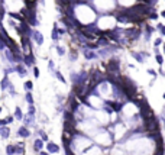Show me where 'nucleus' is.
<instances>
[{
	"instance_id": "29",
	"label": "nucleus",
	"mask_w": 165,
	"mask_h": 155,
	"mask_svg": "<svg viewBox=\"0 0 165 155\" xmlns=\"http://www.w3.org/2000/svg\"><path fill=\"white\" fill-rule=\"evenodd\" d=\"M33 113H35V107L31 104V106H29V115H33Z\"/></svg>"
},
{
	"instance_id": "24",
	"label": "nucleus",
	"mask_w": 165,
	"mask_h": 155,
	"mask_svg": "<svg viewBox=\"0 0 165 155\" xmlns=\"http://www.w3.org/2000/svg\"><path fill=\"white\" fill-rule=\"evenodd\" d=\"M85 29H88L90 32H99L97 29H96V28H94V25H90V26H87Z\"/></svg>"
},
{
	"instance_id": "17",
	"label": "nucleus",
	"mask_w": 165,
	"mask_h": 155,
	"mask_svg": "<svg viewBox=\"0 0 165 155\" xmlns=\"http://www.w3.org/2000/svg\"><path fill=\"white\" fill-rule=\"evenodd\" d=\"M25 99H26V102H28L29 104H33V97H32L31 93H26V97H25Z\"/></svg>"
},
{
	"instance_id": "37",
	"label": "nucleus",
	"mask_w": 165,
	"mask_h": 155,
	"mask_svg": "<svg viewBox=\"0 0 165 155\" xmlns=\"http://www.w3.org/2000/svg\"><path fill=\"white\" fill-rule=\"evenodd\" d=\"M164 99H165V93H164Z\"/></svg>"
},
{
	"instance_id": "15",
	"label": "nucleus",
	"mask_w": 165,
	"mask_h": 155,
	"mask_svg": "<svg viewBox=\"0 0 165 155\" xmlns=\"http://www.w3.org/2000/svg\"><path fill=\"white\" fill-rule=\"evenodd\" d=\"M6 152L9 155H12V154H15V145H9L7 148H6Z\"/></svg>"
},
{
	"instance_id": "32",
	"label": "nucleus",
	"mask_w": 165,
	"mask_h": 155,
	"mask_svg": "<svg viewBox=\"0 0 165 155\" xmlns=\"http://www.w3.org/2000/svg\"><path fill=\"white\" fill-rule=\"evenodd\" d=\"M48 67H49V70L52 71V70H54V62H52V61H49V64H48Z\"/></svg>"
},
{
	"instance_id": "30",
	"label": "nucleus",
	"mask_w": 165,
	"mask_h": 155,
	"mask_svg": "<svg viewBox=\"0 0 165 155\" xmlns=\"http://www.w3.org/2000/svg\"><path fill=\"white\" fill-rule=\"evenodd\" d=\"M104 110H106L107 113H112V112H113V110H112V107H109L107 104H106V107H104Z\"/></svg>"
},
{
	"instance_id": "3",
	"label": "nucleus",
	"mask_w": 165,
	"mask_h": 155,
	"mask_svg": "<svg viewBox=\"0 0 165 155\" xmlns=\"http://www.w3.org/2000/svg\"><path fill=\"white\" fill-rule=\"evenodd\" d=\"M32 36H33V39H35V42H36L38 45H42V44H44V36H42V33H41V32L33 31L32 32Z\"/></svg>"
},
{
	"instance_id": "12",
	"label": "nucleus",
	"mask_w": 165,
	"mask_h": 155,
	"mask_svg": "<svg viewBox=\"0 0 165 155\" xmlns=\"http://www.w3.org/2000/svg\"><path fill=\"white\" fill-rule=\"evenodd\" d=\"M16 71L19 73V76H20V77H25V76H26V70H25V67H22L20 64L16 67Z\"/></svg>"
},
{
	"instance_id": "11",
	"label": "nucleus",
	"mask_w": 165,
	"mask_h": 155,
	"mask_svg": "<svg viewBox=\"0 0 165 155\" xmlns=\"http://www.w3.org/2000/svg\"><path fill=\"white\" fill-rule=\"evenodd\" d=\"M143 55L146 57V54H139V52H133L132 51V57H135L139 62H143Z\"/></svg>"
},
{
	"instance_id": "33",
	"label": "nucleus",
	"mask_w": 165,
	"mask_h": 155,
	"mask_svg": "<svg viewBox=\"0 0 165 155\" xmlns=\"http://www.w3.org/2000/svg\"><path fill=\"white\" fill-rule=\"evenodd\" d=\"M41 136H42V139H44V141H47V139H48V136H47V135H45L44 132H41Z\"/></svg>"
},
{
	"instance_id": "25",
	"label": "nucleus",
	"mask_w": 165,
	"mask_h": 155,
	"mask_svg": "<svg viewBox=\"0 0 165 155\" xmlns=\"http://www.w3.org/2000/svg\"><path fill=\"white\" fill-rule=\"evenodd\" d=\"M153 44H155V47H158V45H161V44H162V39H161V38H158V39H155V42H153Z\"/></svg>"
},
{
	"instance_id": "1",
	"label": "nucleus",
	"mask_w": 165,
	"mask_h": 155,
	"mask_svg": "<svg viewBox=\"0 0 165 155\" xmlns=\"http://www.w3.org/2000/svg\"><path fill=\"white\" fill-rule=\"evenodd\" d=\"M141 116L143 117V120H148L151 117H153L152 110L148 106V103H145V102H141Z\"/></svg>"
},
{
	"instance_id": "14",
	"label": "nucleus",
	"mask_w": 165,
	"mask_h": 155,
	"mask_svg": "<svg viewBox=\"0 0 165 155\" xmlns=\"http://www.w3.org/2000/svg\"><path fill=\"white\" fill-rule=\"evenodd\" d=\"M52 39H54V41H58V39H59V38H58V26H57V25L54 26V31H52Z\"/></svg>"
},
{
	"instance_id": "31",
	"label": "nucleus",
	"mask_w": 165,
	"mask_h": 155,
	"mask_svg": "<svg viewBox=\"0 0 165 155\" xmlns=\"http://www.w3.org/2000/svg\"><path fill=\"white\" fill-rule=\"evenodd\" d=\"M148 73H149V74H151V76H153V77L156 76V71H155V70H149Z\"/></svg>"
},
{
	"instance_id": "8",
	"label": "nucleus",
	"mask_w": 165,
	"mask_h": 155,
	"mask_svg": "<svg viewBox=\"0 0 165 155\" xmlns=\"http://www.w3.org/2000/svg\"><path fill=\"white\" fill-rule=\"evenodd\" d=\"M9 133H10V132H9V128H6V126L0 128V136H1L3 139H4V138H7V136H9Z\"/></svg>"
},
{
	"instance_id": "19",
	"label": "nucleus",
	"mask_w": 165,
	"mask_h": 155,
	"mask_svg": "<svg viewBox=\"0 0 165 155\" xmlns=\"http://www.w3.org/2000/svg\"><path fill=\"white\" fill-rule=\"evenodd\" d=\"M156 28H158V29H159V32H161V33L165 36V25H162V23H158V25H156Z\"/></svg>"
},
{
	"instance_id": "22",
	"label": "nucleus",
	"mask_w": 165,
	"mask_h": 155,
	"mask_svg": "<svg viewBox=\"0 0 165 155\" xmlns=\"http://www.w3.org/2000/svg\"><path fill=\"white\" fill-rule=\"evenodd\" d=\"M15 116H16L17 119H22V110H20L19 107H17L16 112H15Z\"/></svg>"
},
{
	"instance_id": "28",
	"label": "nucleus",
	"mask_w": 165,
	"mask_h": 155,
	"mask_svg": "<svg viewBox=\"0 0 165 155\" xmlns=\"http://www.w3.org/2000/svg\"><path fill=\"white\" fill-rule=\"evenodd\" d=\"M149 17H151V19H156L158 15H156V13H153V12H151V13H149Z\"/></svg>"
},
{
	"instance_id": "20",
	"label": "nucleus",
	"mask_w": 165,
	"mask_h": 155,
	"mask_svg": "<svg viewBox=\"0 0 165 155\" xmlns=\"http://www.w3.org/2000/svg\"><path fill=\"white\" fill-rule=\"evenodd\" d=\"M156 55V62L159 64V65H162V62H164V58H162V55H159V54H155Z\"/></svg>"
},
{
	"instance_id": "13",
	"label": "nucleus",
	"mask_w": 165,
	"mask_h": 155,
	"mask_svg": "<svg viewBox=\"0 0 165 155\" xmlns=\"http://www.w3.org/2000/svg\"><path fill=\"white\" fill-rule=\"evenodd\" d=\"M85 58H88V60H93V58H96V54L94 52H91L90 49H85Z\"/></svg>"
},
{
	"instance_id": "27",
	"label": "nucleus",
	"mask_w": 165,
	"mask_h": 155,
	"mask_svg": "<svg viewBox=\"0 0 165 155\" xmlns=\"http://www.w3.org/2000/svg\"><path fill=\"white\" fill-rule=\"evenodd\" d=\"M33 74H35V77H39V70H38L36 67L33 68Z\"/></svg>"
},
{
	"instance_id": "4",
	"label": "nucleus",
	"mask_w": 165,
	"mask_h": 155,
	"mask_svg": "<svg viewBox=\"0 0 165 155\" xmlns=\"http://www.w3.org/2000/svg\"><path fill=\"white\" fill-rule=\"evenodd\" d=\"M117 70H119V61L112 60L109 62V73H117Z\"/></svg>"
},
{
	"instance_id": "2",
	"label": "nucleus",
	"mask_w": 165,
	"mask_h": 155,
	"mask_svg": "<svg viewBox=\"0 0 165 155\" xmlns=\"http://www.w3.org/2000/svg\"><path fill=\"white\" fill-rule=\"evenodd\" d=\"M64 130H65L67 133H71V135L77 133V132H75V122L65 120V122H64Z\"/></svg>"
},
{
	"instance_id": "7",
	"label": "nucleus",
	"mask_w": 165,
	"mask_h": 155,
	"mask_svg": "<svg viewBox=\"0 0 165 155\" xmlns=\"http://www.w3.org/2000/svg\"><path fill=\"white\" fill-rule=\"evenodd\" d=\"M17 135H19V136H22V138H28L31 133H29V130H28V129L23 126V128H20V129L17 130Z\"/></svg>"
},
{
	"instance_id": "6",
	"label": "nucleus",
	"mask_w": 165,
	"mask_h": 155,
	"mask_svg": "<svg viewBox=\"0 0 165 155\" xmlns=\"http://www.w3.org/2000/svg\"><path fill=\"white\" fill-rule=\"evenodd\" d=\"M106 104L110 106L113 112H120V109H122V104H120V103H116V102H107Z\"/></svg>"
},
{
	"instance_id": "38",
	"label": "nucleus",
	"mask_w": 165,
	"mask_h": 155,
	"mask_svg": "<svg viewBox=\"0 0 165 155\" xmlns=\"http://www.w3.org/2000/svg\"><path fill=\"white\" fill-rule=\"evenodd\" d=\"M0 112H1V109H0Z\"/></svg>"
},
{
	"instance_id": "34",
	"label": "nucleus",
	"mask_w": 165,
	"mask_h": 155,
	"mask_svg": "<svg viewBox=\"0 0 165 155\" xmlns=\"http://www.w3.org/2000/svg\"><path fill=\"white\" fill-rule=\"evenodd\" d=\"M39 155H48V154H47V152H41Z\"/></svg>"
},
{
	"instance_id": "18",
	"label": "nucleus",
	"mask_w": 165,
	"mask_h": 155,
	"mask_svg": "<svg viewBox=\"0 0 165 155\" xmlns=\"http://www.w3.org/2000/svg\"><path fill=\"white\" fill-rule=\"evenodd\" d=\"M71 109H72V112H75V110L78 109V103H77V102H75L74 99L71 100Z\"/></svg>"
},
{
	"instance_id": "9",
	"label": "nucleus",
	"mask_w": 165,
	"mask_h": 155,
	"mask_svg": "<svg viewBox=\"0 0 165 155\" xmlns=\"http://www.w3.org/2000/svg\"><path fill=\"white\" fill-rule=\"evenodd\" d=\"M42 146H44V142H42L41 139L35 141V143H33V149H35V151H41V149H42Z\"/></svg>"
},
{
	"instance_id": "39",
	"label": "nucleus",
	"mask_w": 165,
	"mask_h": 155,
	"mask_svg": "<svg viewBox=\"0 0 165 155\" xmlns=\"http://www.w3.org/2000/svg\"><path fill=\"white\" fill-rule=\"evenodd\" d=\"M67 1H70V0H67Z\"/></svg>"
},
{
	"instance_id": "16",
	"label": "nucleus",
	"mask_w": 165,
	"mask_h": 155,
	"mask_svg": "<svg viewBox=\"0 0 165 155\" xmlns=\"http://www.w3.org/2000/svg\"><path fill=\"white\" fill-rule=\"evenodd\" d=\"M10 17H13V19H17V20H20V22H23L25 19H23V16L17 15V13H10Z\"/></svg>"
},
{
	"instance_id": "26",
	"label": "nucleus",
	"mask_w": 165,
	"mask_h": 155,
	"mask_svg": "<svg viewBox=\"0 0 165 155\" xmlns=\"http://www.w3.org/2000/svg\"><path fill=\"white\" fill-rule=\"evenodd\" d=\"M57 51H58V54H59V55H64V48L57 47Z\"/></svg>"
},
{
	"instance_id": "21",
	"label": "nucleus",
	"mask_w": 165,
	"mask_h": 155,
	"mask_svg": "<svg viewBox=\"0 0 165 155\" xmlns=\"http://www.w3.org/2000/svg\"><path fill=\"white\" fill-rule=\"evenodd\" d=\"M32 87H33L32 81H26V83H25V89H26V90H32Z\"/></svg>"
},
{
	"instance_id": "23",
	"label": "nucleus",
	"mask_w": 165,
	"mask_h": 155,
	"mask_svg": "<svg viewBox=\"0 0 165 155\" xmlns=\"http://www.w3.org/2000/svg\"><path fill=\"white\" fill-rule=\"evenodd\" d=\"M55 76H57V77H58V80H59V81H62V83H64V81H65V80H64V77H62V76H61V73H59V71H55Z\"/></svg>"
},
{
	"instance_id": "10",
	"label": "nucleus",
	"mask_w": 165,
	"mask_h": 155,
	"mask_svg": "<svg viewBox=\"0 0 165 155\" xmlns=\"http://www.w3.org/2000/svg\"><path fill=\"white\" fill-rule=\"evenodd\" d=\"M48 152H58L59 151V146L58 145H55V143H48Z\"/></svg>"
},
{
	"instance_id": "35",
	"label": "nucleus",
	"mask_w": 165,
	"mask_h": 155,
	"mask_svg": "<svg viewBox=\"0 0 165 155\" xmlns=\"http://www.w3.org/2000/svg\"><path fill=\"white\" fill-rule=\"evenodd\" d=\"M162 17H165V10H164V12H162Z\"/></svg>"
},
{
	"instance_id": "5",
	"label": "nucleus",
	"mask_w": 165,
	"mask_h": 155,
	"mask_svg": "<svg viewBox=\"0 0 165 155\" xmlns=\"http://www.w3.org/2000/svg\"><path fill=\"white\" fill-rule=\"evenodd\" d=\"M23 61H25V64H26V65L32 67L33 64H35V58H33V55H32V54L29 52L28 55H25V57H23Z\"/></svg>"
},
{
	"instance_id": "36",
	"label": "nucleus",
	"mask_w": 165,
	"mask_h": 155,
	"mask_svg": "<svg viewBox=\"0 0 165 155\" xmlns=\"http://www.w3.org/2000/svg\"><path fill=\"white\" fill-rule=\"evenodd\" d=\"M164 54H165V45H164Z\"/></svg>"
}]
</instances>
